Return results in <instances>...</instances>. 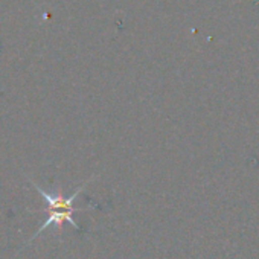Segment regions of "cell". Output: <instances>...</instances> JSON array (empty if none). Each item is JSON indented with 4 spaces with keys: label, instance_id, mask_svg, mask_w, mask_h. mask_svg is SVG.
<instances>
[{
    "label": "cell",
    "instance_id": "1",
    "mask_svg": "<svg viewBox=\"0 0 259 259\" xmlns=\"http://www.w3.org/2000/svg\"><path fill=\"white\" fill-rule=\"evenodd\" d=\"M95 177H92L90 180H87V183H84V185H81L70 197H64L63 195V191H61V188H57V192L55 194H52V192H46L45 189H41V188H38V185H35L31 179H29V182H31V185L41 194V197L45 198V201H46V209H43V212H46L48 213V220L45 221V224L37 230V233H34V236L28 241V242H31V241H34L38 235H41V232L45 230V229H48L49 226H55V229H57V235H61V232H63V226H64V223L67 221L72 227H75V229H81L76 223H75V220H73V213L75 212H82V210H85V209H76V207H73V201L78 198V195L81 194V191L93 180Z\"/></svg>",
    "mask_w": 259,
    "mask_h": 259
}]
</instances>
